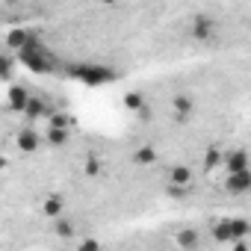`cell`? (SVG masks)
Wrapping results in <instances>:
<instances>
[{"instance_id": "obj_1", "label": "cell", "mask_w": 251, "mask_h": 251, "mask_svg": "<svg viewBox=\"0 0 251 251\" xmlns=\"http://www.w3.org/2000/svg\"><path fill=\"white\" fill-rule=\"evenodd\" d=\"M18 59L27 65V68H33V71H39V74H50L53 68H56V56L48 50V48H42V45H36V39L24 48V50H18Z\"/></svg>"}, {"instance_id": "obj_2", "label": "cell", "mask_w": 251, "mask_h": 251, "mask_svg": "<svg viewBox=\"0 0 251 251\" xmlns=\"http://www.w3.org/2000/svg\"><path fill=\"white\" fill-rule=\"evenodd\" d=\"M71 74L77 80H83L86 86H103V83H109L115 77V71L106 68V65H74Z\"/></svg>"}, {"instance_id": "obj_3", "label": "cell", "mask_w": 251, "mask_h": 251, "mask_svg": "<svg viewBox=\"0 0 251 251\" xmlns=\"http://www.w3.org/2000/svg\"><path fill=\"white\" fill-rule=\"evenodd\" d=\"M222 163H225V169H227V175H239V172H251L248 169V154L239 148V151H230V154H225L222 157Z\"/></svg>"}, {"instance_id": "obj_4", "label": "cell", "mask_w": 251, "mask_h": 251, "mask_svg": "<svg viewBox=\"0 0 251 251\" xmlns=\"http://www.w3.org/2000/svg\"><path fill=\"white\" fill-rule=\"evenodd\" d=\"M227 195H245L251 189V172H239V175H227Z\"/></svg>"}, {"instance_id": "obj_5", "label": "cell", "mask_w": 251, "mask_h": 251, "mask_svg": "<svg viewBox=\"0 0 251 251\" xmlns=\"http://www.w3.org/2000/svg\"><path fill=\"white\" fill-rule=\"evenodd\" d=\"M213 30H216V24L210 21V18H195V24H192V36L198 39V42H207V39H213Z\"/></svg>"}, {"instance_id": "obj_6", "label": "cell", "mask_w": 251, "mask_h": 251, "mask_svg": "<svg viewBox=\"0 0 251 251\" xmlns=\"http://www.w3.org/2000/svg\"><path fill=\"white\" fill-rule=\"evenodd\" d=\"M27 100H30V92H27L24 86H12V89H9V106H12L15 112H24Z\"/></svg>"}, {"instance_id": "obj_7", "label": "cell", "mask_w": 251, "mask_h": 251, "mask_svg": "<svg viewBox=\"0 0 251 251\" xmlns=\"http://www.w3.org/2000/svg\"><path fill=\"white\" fill-rule=\"evenodd\" d=\"M15 142H18V148H21L24 154H33V151H39V133H36V130H21Z\"/></svg>"}, {"instance_id": "obj_8", "label": "cell", "mask_w": 251, "mask_h": 251, "mask_svg": "<svg viewBox=\"0 0 251 251\" xmlns=\"http://www.w3.org/2000/svg\"><path fill=\"white\" fill-rule=\"evenodd\" d=\"M154 163H157V148L142 145L133 151V166H154Z\"/></svg>"}, {"instance_id": "obj_9", "label": "cell", "mask_w": 251, "mask_h": 251, "mask_svg": "<svg viewBox=\"0 0 251 251\" xmlns=\"http://www.w3.org/2000/svg\"><path fill=\"white\" fill-rule=\"evenodd\" d=\"M62 210H65V201H62L59 195H50V198H45V204H42V213H45L48 219H59Z\"/></svg>"}, {"instance_id": "obj_10", "label": "cell", "mask_w": 251, "mask_h": 251, "mask_svg": "<svg viewBox=\"0 0 251 251\" xmlns=\"http://www.w3.org/2000/svg\"><path fill=\"white\" fill-rule=\"evenodd\" d=\"M45 112H48L45 100H42V98H36V95H30V100H27V106H24V115H27L30 121H36V118H42Z\"/></svg>"}, {"instance_id": "obj_11", "label": "cell", "mask_w": 251, "mask_h": 251, "mask_svg": "<svg viewBox=\"0 0 251 251\" xmlns=\"http://www.w3.org/2000/svg\"><path fill=\"white\" fill-rule=\"evenodd\" d=\"M227 227H230V242H242L251 230L245 219H227Z\"/></svg>"}, {"instance_id": "obj_12", "label": "cell", "mask_w": 251, "mask_h": 251, "mask_svg": "<svg viewBox=\"0 0 251 251\" xmlns=\"http://www.w3.org/2000/svg\"><path fill=\"white\" fill-rule=\"evenodd\" d=\"M175 112H177V121H189V115H192V98L189 95H177L175 98Z\"/></svg>"}, {"instance_id": "obj_13", "label": "cell", "mask_w": 251, "mask_h": 251, "mask_svg": "<svg viewBox=\"0 0 251 251\" xmlns=\"http://www.w3.org/2000/svg\"><path fill=\"white\" fill-rule=\"evenodd\" d=\"M30 42H33V33H27V30H12L9 39H6V45L9 48H18V50H24Z\"/></svg>"}, {"instance_id": "obj_14", "label": "cell", "mask_w": 251, "mask_h": 251, "mask_svg": "<svg viewBox=\"0 0 251 251\" xmlns=\"http://www.w3.org/2000/svg\"><path fill=\"white\" fill-rule=\"evenodd\" d=\"M189 180H192V172H189L186 166H175V169H172V186L186 189V186H189Z\"/></svg>"}, {"instance_id": "obj_15", "label": "cell", "mask_w": 251, "mask_h": 251, "mask_svg": "<svg viewBox=\"0 0 251 251\" xmlns=\"http://www.w3.org/2000/svg\"><path fill=\"white\" fill-rule=\"evenodd\" d=\"M177 245H180V248H186V251H189V248H195V245H198V230H192V227L180 230V233H177Z\"/></svg>"}, {"instance_id": "obj_16", "label": "cell", "mask_w": 251, "mask_h": 251, "mask_svg": "<svg viewBox=\"0 0 251 251\" xmlns=\"http://www.w3.org/2000/svg\"><path fill=\"white\" fill-rule=\"evenodd\" d=\"M45 139H48V145H53V148H59V145H65V142H68V130H59V127H50V130L45 133Z\"/></svg>"}, {"instance_id": "obj_17", "label": "cell", "mask_w": 251, "mask_h": 251, "mask_svg": "<svg viewBox=\"0 0 251 251\" xmlns=\"http://www.w3.org/2000/svg\"><path fill=\"white\" fill-rule=\"evenodd\" d=\"M124 106H127V109H133V112H142V106H145V98H142V92H130V95H124Z\"/></svg>"}, {"instance_id": "obj_18", "label": "cell", "mask_w": 251, "mask_h": 251, "mask_svg": "<svg viewBox=\"0 0 251 251\" xmlns=\"http://www.w3.org/2000/svg\"><path fill=\"white\" fill-rule=\"evenodd\" d=\"M213 239H219V242H230V227H227V219H222V222H216V225H213Z\"/></svg>"}, {"instance_id": "obj_19", "label": "cell", "mask_w": 251, "mask_h": 251, "mask_svg": "<svg viewBox=\"0 0 251 251\" xmlns=\"http://www.w3.org/2000/svg\"><path fill=\"white\" fill-rule=\"evenodd\" d=\"M50 127L68 130V115H62V112H53V115H50Z\"/></svg>"}, {"instance_id": "obj_20", "label": "cell", "mask_w": 251, "mask_h": 251, "mask_svg": "<svg viewBox=\"0 0 251 251\" xmlns=\"http://www.w3.org/2000/svg\"><path fill=\"white\" fill-rule=\"evenodd\" d=\"M56 233H59V236H74V225H71L68 219H59V222H56Z\"/></svg>"}, {"instance_id": "obj_21", "label": "cell", "mask_w": 251, "mask_h": 251, "mask_svg": "<svg viewBox=\"0 0 251 251\" xmlns=\"http://www.w3.org/2000/svg\"><path fill=\"white\" fill-rule=\"evenodd\" d=\"M222 163V154L219 151H207V157H204V169H216Z\"/></svg>"}, {"instance_id": "obj_22", "label": "cell", "mask_w": 251, "mask_h": 251, "mask_svg": "<svg viewBox=\"0 0 251 251\" xmlns=\"http://www.w3.org/2000/svg\"><path fill=\"white\" fill-rule=\"evenodd\" d=\"M12 68H15V59L12 56H0V77H6Z\"/></svg>"}, {"instance_id": "obj_23", "label": "cell", "mask_w": 251, "mask_h": 251, "mask_svg": "<svg viewBox=\"0 0 251 251\" xmlns=\"http://www.w3.org/2000/svg\"><path fill=\"white\" fill-rule=\"evenodd\" d=\"M80 251H100V242H98L95 236H89V239L80 245Z\"/></svg>"}, {"instance_id": "obj_24", "label": "cell", "mask_w": 251, "mask_h": 251, "mask_svg": "<svg viewBox=\"0 0 251 251\" xmlns=\"http://www.w3.org/2000/svg\"><path fill=\"white\" fill-rule=\"evenodd\" d=\"M86 172H89V175H98V172H100L98 160H89V163H86Z\"/></svg>"}, {"instance_id": "obj_25", "label": "cell", "mask_w": 251, "mask_h": 251, "mask_svg": "<svg viewBox=\"0 0 251 251\" xmlns=\"http://www.w3.org/2000/svg\"><path fill=\"white\" fill-rule=\"evenodd\" d=\"M233 251H248V245H245V239H242V242H236V248H233Z\"/></svg>"}]
</instances>
